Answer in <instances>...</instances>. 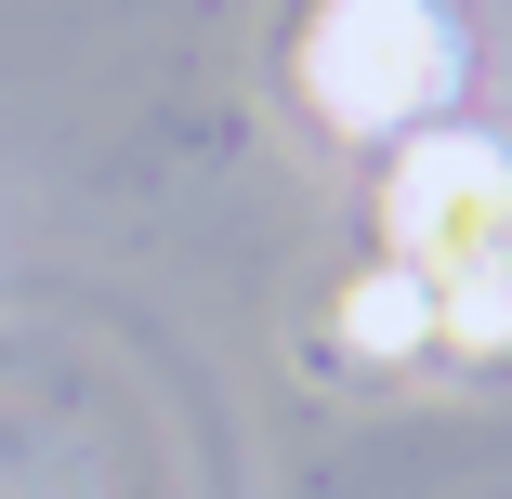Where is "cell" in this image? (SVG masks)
<instances>
[{
  "instance_id": "3",
  "label": "cell",
  "mask_w": 512,
  "mask_h": 499,
  "mask_svg": "<svg viewBox=\"0 0 512 499\" xmlns=\"http://www.w3.org/2000/svg\"><path fill=\"white\" fill-rule=\"evenodd\" d=\"M342 355H381V368L434 355V276H407V263H368V276L342 289Z\"/></svg>"
},
{
  "instance_id": "1",
  "label": "cell",
  "mask_w": 512,
  "mask_h": 499,
  "mask_svg": "<svg viewBox=\"0 0 512 499\" xmlns=\"http://www.w3.org/2000/svg\"><path fill=\"white\" fill-rule=\"evenodd\" d=\"M460 79V27L434 0H316V27H302V92H316V119L381 145V132H421Z\"/></svg>"
},
{
  "instance_id": "4",
  "label": "cell",
  "mask_w": 512,
  "mask_h": 499,
  "mask_svg": "<svg viewBox=\"0 0 512 499\" xmlns=\"http://www.w3.org/2000/svg\"><path fill=\"white\" fill-rule=\"evenodd\" d=\"M434 355H512V263L434 276Z\"/></svg>"
},
{
  "instance_id": "2",
  "label": "cell",
  "mask_w": 512,
  "mask_h": 499,
  "mask_svg": "<svg viewBox=\"0 0 512 499\" xmlns=\"http://www.w3.org/2000/svg\"><path fill=\"white\" fill-rule=\"evenodd\" d=\"M381 237H394L407 276L512 263V145H486V132H407V158L381 184Z\"/></svg>"
}]
</instances>
